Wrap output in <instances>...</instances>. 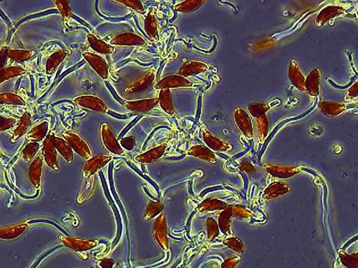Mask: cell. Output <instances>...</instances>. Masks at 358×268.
<instances>
[{
  "label": "cell",
  "mask_w": 358,
  "mask_h": 268,
  "mask_svg": "<svg viewBox=\"0 0 358 268\" xmlns=\"http://www.w3.org/2000/svg\"><path fill=\"white\" fill-rule=\"evenodd\" d=\"M343 12V9L340 6H329L324 8L319 12L317 16V23L318 26H322L326 22L339 16Z\"/></svg>",
  "instance_id": "obj_22"
},
{
  "label": "cell",
  "mask_w": 358,
  "mask_h": 268,
  "mask_svg": "<svg viewBox=\"0 0 358 268\" xmlns=\"http://www.w3.org/2000/svg\"><path fill=\"white\" fill-rule=\"evenodd\" d=\"M0 104H26L23 99L18 94L13 93H3L0 94Z\"/></svg>",
  "instance_id": "obj_35"
},
{
  "label": "cell",
  "mask_w": 358,
  "mask_h": 268,
  "mask_svg": "<svg viewBox=\"0 0 358 268\" xmlns=\"http://www.w3.org/2000/svg\"><path fill=\"white\" fill-rule=\"evenodd\" d=\"M164 209V204L161 201H150L146 208L144 220H149L159 214Z\"/></svg>",
  "instance_id": "obj_32"
},
{
  "label": "cell",
  "mask_w": 358,
  "mask_h": 268,
  "mask_svg": "<svg viewBox=\"0 0 358 268\" xmlns=\"http://www.w3.org/2000/svg\"><path fill=\"white\" fill-rule=\"evenodd\" d=\"M48 132V122L44 121L28 132L26 138L31 142H41L46 139Z\"/></svg>",
  "instance_id": "obj_21"
},
{
  "label": "cell",
  "mask_w": 358,
  "mask_h": 268,
  "mask_svg": "<svg viewBox=\"0 0 358 268\" xmlns=\"http://www.w3.org/2000/svg\"><path fill=\"white\" fill-rule=\"evenodd\" d=\"M33 52L28 50H8V56L18 62L28 60L33 56Z\"/></svg>",
  "instance_id": "obj_36"
},
{
  "label": "cell",
  "mask_w": 358,
  "mask_h": 268,
  "mask_svg": "<svg viewBox=\"0 0 358 268\" xmlns=\"http://www.w3.org/2000/svg\"><path fill=\"white\" fill-rule=\"evenodd\" d=\"M289 78L291 82L294 84L297 89L302 91H305V78L303 76L299 66L296 61L290 62L289 66Z\"/></svg>",
  "instance_id": "obj_14"
},
{
  "label": "cell",
  "mask_w": 358,
  "mask_h": 268,
  "mask_svg": "<svg viewBox=\"0 0 358 268\" xmlns=\"http://www.w3.org/2000/svg\"><path fill=\"white\" fill-rule=\"evenodd\" d=\"M154 237L155 240L161 249L167 251L169 249V241L167 238V226H166V214L161 213L156 218L154 226Z\"/></svg>",
  "instance_id": "obj_2"
},
{
  "label": "cell",
  "mask_w": 358,
  "mask_h": 268,
  "mask_svg": "<svg viewBox=\"0 0 358 268\" xmlns=\"http://www.w3.org/2000/svg\"><path fill=\"white\" fill-rule=\"evenodd\" d=\"M43 158H44L48 167L53 170L57 171L58 168V154L52 140L51 136H48L44 140L43 148Z\"/></svg>",
  "instance_id": "obj_6"
},
{
  "label": "cell",
  "mask_w": 358,
  "mask_h": 268,
  "mask_svg": "<svg viewBox=\"0 0 358 268\" xmlns=\"http://www.w3.org/2000/svg\"><path fill=\"white\" fill-rule=\"evenodd\" d=\"M192 86V83L184 76H166L158 83L156 89H170V88H182Z\"/></svg>",
  "instance_id": "obj_13"
},
{
  "label": "cell",
  "mask_w": 358,
  "mask_h": 268,
  "mask_svg": "<svg viewBox=\"0 0 358 268\" xmlns=\"http://www.w3.org/2000/svg\"><path fill=\"white\" fill-rule=\"evenodd\" d=\"M63 138L70 144L72 150L77 153L78 156L85 159L91 158V152L87 143L73 132H65L63 133Z\"/></svg>",
  "instance_id": "obj_1"
},
{
  "label": "cell",
  "mask_w": 358,
  "mask_h": 268,
  "mask_svg": "<svg viewBox=\"0 0 358 268\" xmlns=\"http://www.w3.org/2000/svg\"><path fill=\"white\" fill-rule=\"evenodd\" d=\"M166 149V144H163L150 150L147 152L139 154L135 157V160L138 162L142 163H149L154 162L156 160L162 157Z\"/></svg>",
  "instance_id": "obj_20"
},
{
  "label": "cell",
  "mask_w": 358,
  "mask_h": 268,
  "mask_svg": "<svg viewBox=\"0 0 358 268\" xmlns=\"http://www.w3.org/2000/svg\"><path fill=\"white\" fill-rule=\"evenodd\" d=\"M112 158L109 156H98L91 158L85 164L83 170V176L85 178H88L99 171L104 167L108 162L111 160Z\"/></svg>",
  "instance_id": "obj_7"
},
{
  "label": "cell",
  "mask_w": 358,
  "mask_h": 268,
  "mask_svg": "<svg viewBox=\"0 0 358 268\" xmlns=\"http://www.w3.org/2000/svg\"><path fill=\"white\" fill-rule=\"evenodd\" d=\"M83 56L88 64L98 73V76L103 79L108 78V66L101 56L90 52L83 53Z\"/></svg>",
  "instance_id": "obj_11"
},
{
  "label": "cell",
  "mask_w": 358,
  "mask_h": 268,
  "mask_svg": "<svg viewBox=\"0 0 358 268\" xmlns=\"http://www.w3.org/2000/svg\"><path fill=\"white\" fill-rule=\"evenodd\" d=\"M154 78V72H148L128 86L125 89V93L128 94H138L146 92L153 86Z\"/></svg>",
  "instance_id": "obj_3"
},
{
  "label": "cell",
  "mask_w": 358,
  "mask_h": 268,
  "mask_svg": "<svg viewBox=\"0 0 358 268\" xmlns=\"http://www.w3.org/2000/svg\"><path fill=\"white\" fill-rule=\"evenodd\" d=\"M59 239L65 246L76 251L88 250L96 247L98 244L97 241L96 240H87L80 238H71L70 236L68 237V236H60Z\"/></svg>",
  "instance_id": "obj_8"
},
{
  "label": "cell",
  "mask_w": 358,
  "mask_h": 268,
  "mask_svg": "<svg viewBox=\"0 0 358 268\" xmlns=\"http://www.w3.org/2000/svg\"><path fill=\"white\" fill-rule=\"evenodd\" d=\"M73 101L76 104L93 111L104 112L108 110L107 104L99 96H76Z\"/></svg>",
  "instance_id": "obj_4"
},
{
  "label": "cell",
  "mask_w": 358,
  "mask_h": 268,
  "mask_svg": "<svg viewBox=\"0 0 358 268\" xmlns=\"http://www.w3.org/2000/svg\"><path fill=\"white\" fill-rule=\"evenodd\" d=\"M118 2L122 3L125 6L132 8V9L138 12H144V8H143L141 1H134V0L129 1V0H126V1H118Z\"/></svg>",
  "instance_id": "obj_40"
},
{
  "label": "cell",
  "mask_w": 358,
  "mask_h": 268,
  "mask_svg": "<svg viewBox=\"0 0 358 268\" xmlns=\"http://www.w3.org/2000/svg\"><path fill=\"white\" fill-rule=\"evenodd\" d=\"M321 72L319 69H315L311 72L305 80V91L310 96H316L319 93Z\"/></svg>",
  "instance_id": "obj_19"
},
{
  "label": "cell",
  "mask_w": 358,
  "mask_h": 268,
  "mask_svg": "<svg viewBox=\"0 0 358 268\" xmlns=\"http://www.w3.org/2000/svg\"><path fill=\"white\" fill-rule=\"evenodd\" d=\"M43 160L41 156L37 157L34 160H33L29 170H28V176H29L30 182L33 187L39 189L41 187L42 172H43Z\"/></svg>",
  "instance_id": "obj_12"
},
{
  "label": "cell",
  "mask_w": 358,
  "mask_h": 268,
  "mask_svg": "<svg viewBox=\"0 0 358 268\" xmlns=\"http://www.w3.org/2000/svg\"><path fill=\"white\" fill-rule=\"evenodd\" d=\"M319 109L325 116H339L345 109V106L339 103L322 102L319 104Z\"/></svg>",
  "instance_id": "obj_25"
},
{
  "label": "cell",
  "mask_w": 358,
  "mask_h": 268,
  "mask_svg": "<svg viewBox=\"0 0 358 268\" xmlns=\"http://www.w3.org/2000/svg\"><path fill=\"white\" fill-rule=\"evenodd\" d=\"M145 30L151 39H158L157 21L153 10L146 16L145 20Z\"/></svg>",
  "instance_id": "obj_28"
},
{
  "label": "cell",
  "mask_w": 358,
  "mask_h": 268,
  "mask_svg": "<svg viewBox=\"0 0 358 268\" xmlns=\"http://www.w3.org/2000/svg\"><path fill=\"white\" fill-rule=\"evenodd\" d=\"M159 100L160 106L165 112L169 116H173L174 113V106H173L172 96H171L170 89L161 90Z\"/></svg>",
  "instance_id": "obj_23"
},
{
  "label": "cell",
  "mask_w": 358,
  "mask_h": 268,
  "mask_svg": "<svg viewBox=\"0 0 358 268\" xmlns=\"http://www.w3.org/2000/svg\"><path fill=\"white\" fill-rule=\"evenodd\" d=\"M188 154L189 156H194V157L209 161V162H214L215 160V157L212 152L210 151L208 148L202 146H194L188 151Z\"/></svg>",
  "instance_id": "obj_27"
},
{
  "label": "cell",
  "mask_w": 358,
  "mask_h": 268,
  "mask_svg": "<svg viewBox=\"0 0 358 268\" xmlns=\"http://www.w3.org/2000/svg\"><path fill=\"white\" fill-rule=\"evenodd\" d=\"M101 138L103 146L108 151L116 154H122L123 151L121 144L113 136L111 128L107 123H103L101 126Z\"/></svg>",
  "instance_id": "obj_5"
},
{
  "label": "cell",
  "mask_w": 358,
  "mask_h": 268,
  "mask_svg": "<svg viewBox=\"0 0 358 268\" xmlns=\"http://www.w3.org/2000/svg\"><path fill=\"white\" fill-rule=\"evenodd\" d=\"M113 46H146V41L141 36L132 33H123L118 34L111 41Z\"/></svg>",
  "instance_id": "obj_10"
},
{
  "label": "cell",
  "mask_w": 358,
  "mask_h": 268,
  "mask_svg": "<svg viewBox=\"0 0 358 268\" xmlns=\"http://www.w3.org/2000/svg\"><path fill=\"white\" fill-rule=\"evenodd\" d=\"M30 124H31V114L29 113H25L24 116H22L19 124L15 131L13 139L11 140L12 142H15L17 140L19 139L26 132L28 128H29Z\"/></svg>",
  "instance_id": "obj_30"
},
{
  "label": "cell",
  "mask_w": 358,
  "mask_h": 268,
  "mask_svg": "<svg viewBox=\"0 0 358 268\" xmlns=\"http://www.w3.org/2000/svg\"><path fill=\"white\" fill-rule=\"evenodd\" d=\"M141 118H142V116H137V118H136V119L134 120L131 122L129 123V124H128V126H126V128H125L124 130H123L122 132L120 134L119 139L122 138L123 136L126 134V133L129 130L131 129V128H132L133 126H134L135 124H136V122H137L140 120V119H141Z\"/></svg>",
  "instance_id": "obj_46"
},
{
  "label": "cell",
  "mask_w": 358,
  "mask_h": 268,
  "mask_svg": "<svg viewBox=\"0 0 358 268\" xmlns=\"http://www.w3.org/2000/svg\"><path fill=\"white\" fill-rule=\"evenodd\" d=\"M58 10L61 13L62 16L65 19H68L71 18V8L69 6V2L68 1H56Z\"/></svg>",
  "instance_id": "obj_39"
},
{
  "label": "cell",
  "mask_w": 358,
  "mask_h": 268,
  "mask_svg": "<svg viewBox=\"0 0 358 268\" xmlns=\"http://www.w3.org/2000/svg\"><path fill=\"white\" fill-rule=\"evenodd\" d=\"M39 148L40 144L38 142H31L27 144L23 151V159L25 160V161L26 162H31L36 156Z\"/></svg>",
  "instance_id": "obj_34"
},
{
  "label": "cell",
  "mask_w": 358,
  "mask_h": 268,
  "mask_svg": "<svg viewBox=\"0 0 358 268\" xmlns=\"http://www.w3.org/2000/svg\"><path fill=\"white\" fill-rule=\"evenodd\" d=\"M113 264H114V261L113 260L105 259L100 262V266L102 268H112Z\"/></svg>",
  "instance_id": "obj_47"
},
{
  "label": "cell",
  "mask_w": 358,
  "mask_h": 268,
  "mask_svg": "<svg viewBox=\"0 0 358 268\" xmlns=\"http://www.w3.org/2000/svg\"><path fill=\"white\" fill-rule=\"evenodd\" d=\"M61 248V246H57V247L56 248H52V249L48 250V251H46V252L43 253V254H42L41 256H40L39 258L37 260L36 262L34 263V264L32 266L31 268H36L37 267H38V266H39L40 263H41L42 261H43V260H44L45 258L47 257V256H49L50 254H51L52 252H54V251H56V250L58 249V248Z\"/></svg>",
  "instance_id": "obj_43"
},
{
  "label": "cell",
  "mask_w": 358,
  "mask_h": 268,
  "mask_svg": "<svg viewBox=\"0 0 358 268\" xmlns=\"http://www.w3.org/2000/svg\"><path fill=\"white\" fill-rule=\"evenodd\" d=\"M52 140L54 144L56 150L59 152L62 157L66 160V162L71 164L73 161V150L66 140L56 136H51Z\"/></svg>",
  "instance_id": "obj_16"
},
{
  "label": "cell",
  "mask_w": 358,
  "mask_h": 268,
  "mask_svg": "<svg viewBox=\"0 0 358 268\" xmlns=\"http://www.w3.org/2000/svg\"><path fill=\"white\" fill-rule=\"evenodd\" d=\"M203 136H204L205 142L211 149H214L215 150H223L226 149V144L219 140V139H217V138L211 136L209 132L204 131V133H203Z\"/></svg>",
  "instance_id": "obj_33"
},
{
  "label": "cell",
  "mask_w": 358,
  "mask_h": 268,
  "mask_svg": "<svg viewBox=\"0 0 358 268\" xmlns=\"http://www.w3.org/2000/svg\"><path fill=\"white\" fill-rule=\"evenodd\" d=\"M204 2V1H200V0H188L176 6V10L184 13L192 12L199 9Z\"/></svg>",
  "instance_id": "obj_31"
},
{
  "label": "cell",
  "mask_w": 358,
  "mask_h": 268,
  "mask_svg": "<svg viewBox=\"0 0 358 268\" xmlns=\"http://www.w3.org/2000/svg\"><path fill=\"white\" fill-rule=\"evenodd\" d=\"M106 113L108 114V116H113V118H117V119H121V120H126L128 118L127 116H124V114H118V113L114 112L113 111L111 110H107L106 112Z\"/></svg>",
  "instance_id": "obj_48"
},
{
  "label": "cell",
  "mask_w": 358,
  "mask_h": 268,
  "mask_svg": "<svg viewBox=\"0 0 358 268\" xmlns=\"http://www.w3.org/2000/svg\"><path fill=\"white\" fill-rule=\"evenodd\" d=\"M159 103V98L141 100L137 101L125 102L124 106L128 110L133 112H147L154 109Z\"/></svg>",
  "instance_id": "obj_9"
},
{
  "label": "cell",
  "mask_w": 358,
  "mask_h": 268,
  "mask_svg": "<svg viewBox=\"0 0 358 268\" xmlns=\"http://www.w3.org/2000/svg\"><path fill=\"white\" fill-rule=\"evenodd\" d=\"M105 83H106V86H107L110 92H111V94H113V98H114L118 102L121 103V104H124L125 101L121 99V96H118V94L116 93V92L115 91V90L113 89L111 84H110L109 82H105Z\"/></svg>",
  "instance_id": "obj_44"
},
{
  "label": "cell",
  "mask_w": 358,
  "mask_h": 268,
  "mask_svg": "<svg viewBox=\"0 0 358 268\" xmlns=\"http://www.w3.org/2000/svg\"><path fill=\"white\" fill-rule=\"evenodd\" d=\"M248 109H249L251 116L258 118V116L265 114L266 112L269 110V108L266 104L251 103L248 106Z\"/></svg>",
  "instance_id": "obj_37"
},
{
  "label": "cell",
  "mask_w": 358,
  "mask_h": 268,
  "mask_svg": "<svg viewBox=\"0 0 358 268\" xmlns=\"http://www.w3.org/2000/svg\"><path fill=\"white\" fill-rule=\"evenodd\" d=\"M234 119L239 129L247 136H250L252 130V124L248 113L244 110L238 108L234 112Z\"/></svg>",
  "instance_id": "obj_18"
},
{
  "label": "cell",
  "mask_w": 358,
  "mask_h": 268,
  "mask_svg": "<svg viewBox=\"0 0 358 268\" xmlns=\"http://www.w3.org/2000/svg\"><path fill=\"white\" fill-rule=\"evenodd\" d=\"M208 66L201 62L188 61L183 64L179 71L178 76H186L199 74L207 70Z\"/></svg>",
  "instance_id": "obj_15"
},
{
  "label": "cell",
  "mask_w": 358,
  "mask_h": 268,
  "mask_svg": "<svg viewBox=\"0 0 358 268\" xmlns=\"http://www.w3.org/2000/svg\"><path fill=\"white\" fill-rule=\"evenodd\" d=\"M348 96H350V98H354L357 96V83L349 90L348 92Z\"/></svg>",
  "instance_id": "obj_49"
},
{
  "label": "cell",
  "mask_w": 358,
  "mask_h": 268,
  "mask_svg": "<svg viewBox=\"0 0 358 268\" xmlns=\"http://www.w3.org/2000/svg\"><path fill=\"white\" fill-rule=\"evenodd\" d=\"M27 228H28L27 223H21V224H17V226L0 228V240H11L16 239L26 232Z\"/></svg>",
  "instance_id": "obj_17"
},
{
  "label": "cell",
  "mask_w": 358,
  "mask_h": 268,
  "mask_svg": "<svg viewBox=\"0 0 358 268\" xmlns=\"http://www.w3.org/2000/svg\"><path fill=\"white\" fill-rule=\"evenodd\" d=\"M26 74V71L21 68L18 66H10V68H3L0 69V83L8 80L11 78L23 76Z\"/></svg>",
  "instance_id": "obj_29"
},
{
  "label": "cell",
  "mask_w": 358,
  "mask_h": 268,
  "mask_svg": "<svg viewBox=\"0 0 358 268\" xmlns=\"http://www.w3.org/2000/svg\"><path fill=\"white\" fill-rule=\"evenodd\" d=\"M120 144H121L123 148H125L126 150H132L133 148L135 147V144H136V140H135V138L132 137V136L124 138L121 140Z\"/></svg>",
  "instance_id": "obj_42"
},
{
  "label": "cell",
  "mask_w": 358,
  "mask_h": 268,
  "mask_svg": "<svg viewBox=\"0 0 358 268\" xmlns=\"http://www.w3.org/2000/svg\"><path fill=\"white\" fill-rule=\"evenodd\" d=\"M66 50H61L55 52L50 56L46 63V71L48 74H51L56 70V68L60 64L66 59L67 56Z\"/></svg>",
  "instance_id": "obj_26"
},
{
  "label": "cell",
  "mask_w": 358,
  "mask_h": 268,
  "mask_svg": "<svg viewBox=\"0 0 358 268\" xmlns=\"http://www.w3.org/2000/svg\"><path fill=\"white\" fill-rule=\"evenodd\" d=\"M17 121L13 118H7L0 116V132L9 130L16 124Z\"/></svg>",
  "instance_id": "obj_41"
},
{
  "label": "cell",
  "mask_w": 358,
  "mask_h": 268,
  "mask_svg": "<svg viewBox=\"0 0 358 268\" xmlns=\"http://www.w3.org/2000/svg\"><path fill=\"white\" fill-rule=\"evenodd\" d=\"M27 224H38V223H45V224H51V226H54L56 229L58 230L61 231L65 236H68L69 237V234L63 229V228L61 227L59 224H57L54 221L51 220L46 219V218H39V219H32L29 220L27 221Z\"/></svg>",
  "instance_id": "obj_38"
},
{
  "label": "cell",
  "mask_w": 358,
  "mask_h": 268,
  "mask_svg": "<svg viewBox=\"0 0 358 268\" xmlns=\"http://www.w3.org/2000/svg\"><path fill=\"white\" fill-rule=\"evenodd\" d=\"M88 42L91 44V48L95 51L97 52L98 53H101V54H109L115 51L113 46H108L104 42L101 40H98L93 34H88Z\"/></svg>",
  "instance_id": "obj_24"
},
{
  "label": "cell",
  "mask_w": 358,
  "mask_h": 268,
  "mask_svg": "<svg viewBox=\"0 0 358 268\" xmlns=\"http://www.w3.org/2000/svg\"><path fill=\"white\" fill-rule=\"evenodd\" d=\"M8 48H3L0 51V69L3 68V66L6 64L7 58H8Z\"/></svg>",
  "instance_id": "obj_45"
}]
</instances>
